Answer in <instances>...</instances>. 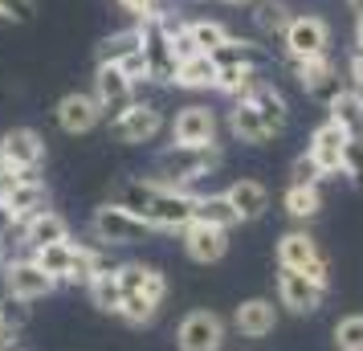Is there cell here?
Wrapping results in <instances>:
<instances>
[{
  "mask_svg": "<svg viewBox=\"0 0 363 351\" xmlns=\"http://www.w3.org/2000/svg\"><path fill=\"white\" fill-rule=\"evenodd\" d=\"M118 290H123V306H118V318L131 323V327H143L160 315V306L167 299V282L155 266H143V262H127L118 266Z\"/></svg>",
  "mask_w": 363,
  "mask_h": 351,
  "instance_id": "cell-1",
  "label": "cell"
},
{
  "mask_svg": "<svg viewBox=\"0 0 363 351\" xmlns=\"http://www.w3.org/2000/svg\"><path fill=\"white\" fill-rule=\"evenodd\" d=\"M216 164H220V147H216V143H208V147L172 143V147L160 155V164H155V176H151V180L172 184V188H188V184H196V180H204Z\"/></svg>",
  "mask_w": 363,
  "mask_h": 351,
  "instance_id": "cell-2",
  "label": "cell"
},
{
  "mask_svg": "<svg viewBox=\"0 0 363 351\" xmlns=\"http://www.w3.org/2000/svg\"><path fill=\"white\" fill-rule=\"evenodd\" d=\"M278 266L281 269H298V274H306L311 282L327 286V257L318 250V241H314L306 229H290V233L278 237Z\"/></svg>",
  "mask_w": 363,
  "mask_h": 351,
  "instance_id": "cell-3",
  "label": "cell"
},
{
  "mask_svg": "<svg viewBox=\"0 0 363 351\" xmlns=\"http://www.w3.org/2000/svg\"><path fill=\"white\" fill-rule=\"evenodd\" d=\"M151 229L143 217H135V213H127V208H118V204H102V208H94V217H90V237L99 241V245H135V241H143Z\"/></svg>",
  "mask_w": 363,
  "mask_h": 351,
  "instance_id": "cell-4",
  "label": "cell"
},
{
  "mask_svg": "<svg viewBox=\"0 0 363 351\" xmlns=\"http://www.w3.org/2000/svg\"><path fill=\"white\" fill-rule=\"evenodd\" d=\"M281 45H286V57H290V62L327 57V50H330V25L323 17H314V13H298V17H290V25H286Z\"/></svg>",
  "mask_w": 363,
  "mask_h": 351,
  "instance_id": "cell-5",
  "label": "cell"
},
{
  "mask_svg": "<svg viewBox=\"0 0 363 351\" xmlns=\"http://www.w3.org/2000/svg\"><path fill=\"white\" fill-rule=\"evenodd\" d=\"M196 217V196L188 188H172V184H160L155 201L147 208V229H160V233H184Z\"/></svg>",
  "mask_w": 363,
  "mask_h": 351,
  "instance_id": "cell-6",
  "label": "cell"
},
{
  "mask_svg": "<svg viewBox=\"0 0 363 351\" xmlns=\"http://www.w3.org/2000/svg\"><path fill=\"white\" fill-rule=\"evenodd\" d=\"M143 29V62H147V78L151 82H176V53H172V21L155 17V21H139Z\"/></svg>",
  "mask_w": 363,
  "mask_h": 351,
  "instance_id": "cell-7",
  "label": "cell"
},
{
  "mask_svg": "<svg viewBox=\"0 0 363 351\" xmlns=\"http://www.w3.org/2000/svg\"><path fill=\"white\" fill-rule=\"evenodd\" d=\"M225 318L213 311H192L176 327V347L180 351H220L225 347Z\"/></svg>",
  "mask_w": 363,
  "mask_h": 351,
  "instance_id": "cell-8",
  "label": "cell"
},
{
  "mask_svg": "<svg viewBox=\"0 0 363 351\" xmlns=\"http://www.w3.org/2000/svg\"><path fill=\"white\" fill-rule=\"evenodd\" d=\"M94 102H99L102 115L118 118L127 106L135 102V82L123 74V66H111V62H99V69H94Z\"/></svg>",
  "mask_w": 363,
  "mask_h": 351,
  "instance_id": "cell-9",
  "label": "cell"
},
{
  "mask_svg": "<svg viewBox=\"0 0 363 351\" xmlns=\"http://www.w3.org/2000/svg\"><path fill=\"white\" fill-rule=\"evenodd\" d=\"M53 286L57 282L37 266L29 253L4 266V290H9V299L13 302H37V299H45V294H53Z\"/></svg>",
  "mask_w": 363,
  "mask_h": 351,
  "instance_id": "cell-10",
  "label": "cell"
},
{
  "mask_svg": "<svg viewBox=\"0 0 363 351\" xmlns=\"http://www.w3.org/2000/svg\"><path fill=\"white\" fill-rule=\"evenodd\" d=\"M327 299V286L311 282L306 274H298V269H281L278 274V302L286 311H294V315H314L318 306Z\"/></svg>",
  "mask_w": 363,
  "mask_h": 351,
  "instance_id": "cell-11",
  "label": "cell"
},
{
  "mask_svg": "<svg viewBox=\"0 0 363 351\" xmlns=\"http://www.w3.org/2000/svg\"><path fill=\"white\" fill-rule=\"evenodd\" d=\"M111 131L123 143H151L155 135L164 131V115L151 102H131L118 118H111Z\"/></svg>",
  "mask_w": 363,
  "mask_h": 351,
  "instance_id": "cell-12",
  "label": "cell"
},
{
  "mask_svg": "<svg viewBox=\"0 0 363 351\" xmlns=\"http://www.w3.org/2000/svg\"><path fill=\"white\" fill-rule=\"evenodd\" d=\"M172 143H188V147H208L216 143V115L208 106H180L172 118Z\"/></svg>",
  "mask_w": 363,
  "mask_h": 351,
  "instance_id": "cell-13",
  "label": "cell"
},
{
  "mask_svg": "<svg viewBox=\"0 0 363 351\" xmlns=\"http://www.w3.org/2000/svg\"><path fill=\"white\" fill-rule=\"evenodd\" d=\"M351 135L339 127V123H318L311 135V143H306V155H311L314 164H318V172L323 176H335V172H343V147Z\"/></svg>",
  "mask_w": 363,
  "mask_h": 351,
  "instance_id": "cell-14",
  "label": "cell"
},
{
  "mask_svg": "<svg viewBox=\"0 0 363 351\" xmlns=\"http://www.w3.org/2000/svg\"><path fill=\"white\" fill-rule=\"evenodd\" d=\"M290 66H294L302 90L318 102H330L339 90H347L343 78H339V69H335V62H330V53L327 57H311V62H290Z\"/></svg>",
  "mask_w": 363,
  "mask_h": 351,
  "instance_id": "cell-15",
  "label": "cell"
},
{
  "mask_svg": "<svg viewBox=\"0 0 363 351\" xmlns=\"http://www.w3.org/2000/svg\"><path fill=\"white\" fill-rule=\"evenodd\" d=\"M180 237H184V253L192 262H200V266H213V262H220L229 253V229H213V225L192 221Z\"/></svg>",
  "mask_w": 363,
  "mask_h": 351,
  "instance_id": "cell-16",
  "label": "cell"
},
{
  "mask_svg": "<svg viewBox=\"0 0 363 351\" xmlns=\"http://www.w3.org/2000/svg\"><path fill=\"white\" fill-rule=\"evenodd\" d=\"M53 118H57V127L66 135H86L99 127V102H94V94H82V90H74V94H66V99L57 102V111H53Z\"/></svg>",
  "mask_w": 363,
  "mask_h": 351,
  "instance_id": "cell-17",
  "label": "cell"
},
{
  "mask_svg": "<svg viewBox=\"0 0 363 351\" xmlns=\"http://www.w3.org/2000/svg\"><path fill=\"white\" fill-rule=\"evenodd\" d=\"M0 155L13 160L17 167H25V172H37L41 160H45V139L33 127H13V131L0 139Z\"/></svg>",
  "mask_w": 363,
  "mask_h": 351,
  "instance_id": "cell-18",
  "label": "cell"
},
{
  "mask_svg": "<svg viewBox=\"0 0 363 351\" xmlns=\"http://www.w3.org/2000/svg\"><path fill=\"white\" fill-rule=\"evenodd\" d=\"M278 327V306L269 299H245L233 311V331H241L245 339H262Z\"/></svg>",
  "mask_w": 363,
  "mask_h": 351,
  "instance_id": "cell-19",
  "label": "cell"
},
{
  "mask_svg": "<svg viewBox=\"0 0 363 351\" xmlns=\"http://www.w3.org/2000/svg\"><path fill=\"white\" fill-rule=\"evenodd\" d=\"M245 102H253L257 106V115L265 118V127L274 135H281L286 131V123H290V106H286V94H281L278 86H269V82H253V90L245 94Z\"/></svg>",
  "mask_w": 363,
  "mask_h": 351,
  "instance_id": "cell-20",
  "label": "cell"
},
{
  "mask_svg": "<svg viewBox=\"0 0 363 351\" xmlns=\"http://www.w3.org/2000/svg\"><path fill=\"white\" fill-rule=\"evenodd\" d=\"M225 201L233 204L237 221H257L269 208V192H265L262 180H237V184L225 188Z\"/></svg>",
  "mask_w": 363,
  "mask_h": 351,
  "instance_id": "cell-21",
  "label": "cell"
},
{
  "mask_svg": "<svg viewBox=\"0 0 363 351\" xmlns=\"http://www.w3.org/2000/svg\"><path fill=\"white\" fill-rule=\"evenodd\" d=\"M229 131L241 139V143H249V147H262V143H269L274 139V131L265 127V118L257 115V106L245 99H237V106L229 111Z\"/></svg>",
  "mask_w": 363,
  "mask_h": 351,
  "instance_id": "cell-22",
  "label": "cell"
},
{
  "mask_svg": "<svg viewBox=\"0 0 363 351\" xmlns=\"http://www.w3.org/2000/svg\"><path fill=\"white\" fill-rule=\"evenodd\" d=\"M53 241H69L66 217H57L53 208H41V213H33L25 221V245H29V253L41 250V245H53Z\"/></svg>",
  "mask_w": 363,
  "mask_h": 351,
  "instance_id": "cell-23",
  "label": "cell"
},
{
  "mask_svg": "<svg viewBox=\"0 0 363 351\" xmlns=\"http://www.w3.org/2000/svg\"><path fill=\"white\" fill-rule=\"evenodd\" d=\"M155 192H160V180H123V184L115 188V201L111 204H118V208H127V213H135V217H147V208H151V201H155Z\"/></svg>",
  "mask_w": 363,
  "mask_h": 351,
  "instance_id": "cell-24",
  "label": "cell"
},
{
  "mask_svg": "<svg viewBox=\"0 0 363 351\" xmlns=\"http://www.w3.org/2000/svg\"><path fill=\"white\" fill-rule=\"evenodd\" d=\"M327 111H330V123H339L347 135H363V94L359 90H339L327 102Z\"/></svg>",
  "mask_w": 363,
  "mask_h": 351,
  "instance_id": "cell-25",
  "label": "cell"
},
{
  "mask_svg": "<svg viewBox=\"0 0 363 351\" xmlns=\"http://www.w3.org/2000/svg\"><path fill=\"white\" fill-rule=\"evenodd\" d=\"M4 208L13 213L17 221H29L33 213H41L45 208V184L37 180V176H29V180H21L13 192H9V201H4Z\"/></svg>",
  "mask_w": 363,
  "mask_h": 351,
  "instance_id": "cell-26",
  "label": "cell"
},
{
  "mask_svg": "<svg viewBox=\"0 0 363 351\" xmlns=\"http://www.w3.org/2000/svg\"><path fill=\"white\" fill-rule=\"evenodd\" d=\"M29 257L50 274L53 282H69V269H74V241H53V245H41V250H33Z\"/></svg>",
  "mask_w": 363,
  "mask_h": 351,
  "instance_id": "cell-27",
  "label": "cell"
},
{
  "mask_svg": "<svg viewBox=\"0 0 363 351\" xmlns=\"http://www.w3.org/2000/svg\"><path fill=\"white\" fill-rule=\"evenodd\" d=\"M176 86H180V90H213L216 86V62L208 57V53H196V57L180 62Z\"/></svg>",
  "mask_w": 363,
  "mask_h": 351,
  "instance_id": "cell-28",
  "label": "cell"
},
{
  "mask_svg": "<svg viewBox=\"0 0 363 351\" xmlns=\"http://www.w3.org/2000/svg\"><path fill=\"white\" fill-rule=\"evenodd\" d=\"M143 50V29L139 25H131V29H123V33H111L106 41L99 45V62H111V66H118V62H127L131 53Z\"/></svg>",
  "mask_w": 363,
  "mask_h": 351,
  "instance_id": "cell-29",
  "label": "cell"
},
{
  "mask_svg": "<svg viewBox=\"0 0 363 351\" xmlns=\"http://www.w3.org/2000/svg\"><path fill=\"white\" fill-rule=\"evenodd\" d=\"M200 225H213V229H233L237 225V213L233 204L225 201V192H208V196H196V217Z\"/></svg>",
  "mask_w": 363,
  "mask_h": 351,
  "instance_id": "cell-30",
  "label": "cell"
},
{
  "mask_svg": "<svg viewBox=\"0 0 363 351\" xmlns=\"http://www.w3.org/2000/svg\"><path fill=\"white\" fill-rule=\"evenodd\" d=\"M118 269V266H115ZM115 269H102V274H94L90 278V299H94V306H99L102 315H118V306H123V290H118V274Z\"/></svg>",
  "mask_w": 363,
  "mask_h": 351,
  "instance_id": "cell-31",
  "label": "cell"
},
{
  "mask_svg": "<svg viewBox=\"0 0 363 351\" xmlns=\"http://www.w3.org/2000/svg\"><path fill=\"white\" fill-rule=\"evenodd\" d=\"M257 82V66H216V86L220 94H229V99H245L249 90Z\"/></svg>",
  "mask_w": 363,
  "mask_h": 351,
  "instance_id": "cell-32",
  "label": "cell"
},
{
  "mask_svg": "<svg viewBox=\"0 0 363 351\" xmlns=\"http://www.w3.org/2000/svg\"><path fill=\"white\" fill-rule=\"evenodd\" d=\"M318 208H323V192H318V184H290L286 188V213H290L294 221L318 217Z\"/></svg>",
  "mask_w": 363,
  "mask_h": 351,
  "instance_id": "cell-33",
  "label": "cell"
},
{
  "mask_svg": "<svg viewBox=\"0 0 363 351\" xmlns=\"http://www.w3.org/2000/svg\"><path fill=\"white\" fill-rule=\"evenodd\" d=\"M216 66H262V50L253 41H241V37H229L216 53H208Z\"/></svg>",
  "mask_w": 363,
  "mask_h": 351,
  "instance_id": "cell-34",
  "label": "cell"
},
{
  "mask_svg": "<svg viewBox=\"0 0 363 351\" xmlns=\"http://www.w3.org/2000/svg\"><path fill=\"white\" fill-rule=\"evenodd\" d=\"M253 25H257L262 33L281 37L286 25H290V9H286L281 0H253Z\"/></svg>",
  "mask_w": 363,
  "mask_h": 351,
  "instance_id": "cell-35",
  "label": "cell"
},
{
  "mask_svg": "<svg viewBox=\"0 0 363 351\" xmlns=\"http://www.w3.org/2000/svg\"><path fill=\"white\" fill-rule=\"evenodd\" d=\"M188 33H192V41H196L200 53H216L233 37L220 21H188Z\"/></svg>",
  "mask_w": 363,
  "mask_h": 351,
  "instance_id": "cell-36",
  "label": "cell"
},
{
  "mask_svg": "<svg viewBox=\"0 0 363 351\" xmlns=\"http://www.w3.org/2000/svg\"><path fill=\"white\" fill-rule=\"evenodd\" d=\"M335 347L339 351H363V315H347L335 323Z\"/></svg>",
  "mask_w": 363,
  "mask_h": 351,
  "instance_id": "cell-37",
  "label": "cell"
},
{
  "mask_svg": "<svg viewBox=\"0 0 363 351\" xmlns=\"http://www.w3.org/2000/svg\"><path fill=\"white\" fill-rule=\"evenodd\" d=\"M343 176H351L363 188V135H351L343 147Z\"/></svg>",
  "mask_w": 363,
  "mask_h": 351,
  "instance_id": "cell-38",
  "label": "cell"
},
{
  "mask_svg": "<svg viewBox=\"0 0 363 351\" xmlns=\"http://www.w3.org/2000/svg\"><path fill=\"white\" fill-rule=\"evenodd\" d=\"M29 176H37V172H25V167H17L13 160H4V155H0V204L9 201V192H13L21 180H29Z\"/></svg>",
  "mask_w": 363,
  "mask_h": 351,
  "instance_id": "cell-39",
  "label": "cell"
},
{
  "mask_svg": "<svg viewBox=\"0 0 363 351\" xmlns=\"http://www.w3.org/2000/svg\"><path fill=\"white\" fill-rule=\"evenodd\" d=\"M37 0H0V21H13V25H25L33 21Z\"/></svg>",
  "mask_w": 363,
  "mask_h": 351,
  "instance_id": "cell-40",
  "label": "cell"
},
{
  "mask_svg": "<svg viewBox=\"0 0 363 351\" xmlns=\"http://www.w3.org/2000/svg\"><path fill=\"white\" fill-rule=\"evenodd\" d=\"M318 180H323L318 164H314L311 155H298L294 167H290V184H318Z\"/></svg>",
  "mask_w": 363,
  "mask_h": 351,
  "instance_id": "cell-41",
  "label": "cell"
},
{
  "mask_svg": "<svg viewBox=\"0 0 363 351\" xmlns=\"http://www.w3.org/2000/svg\"><path fill=\"white\" fill-rule=\"evenodd\" d=\"M118 4H123L127 13H135V17H139V21H155V17H167V13H164V4H167V0H118Z\"/></svg>",
  "mask_w": 363,
  "mask_h": 351,
  "instance_id": "cell-42",
  "label": "cell"
},
{
  "mask_svg": "<svg viewBox=\"0 0 363 351\" xmlns=\"http://www.w3.org/2000/svg\"><path fill=\"white\" fill-rule=\"evenodd\" d=\"M347 74H351V90H359V94H363V50L351 53V66H347Z\"/></svg>",
  "mask_w": 363,
  "mask_h": 351,
  "instance_id": "cell-43",
  "label": "cell"
},
{
  "mask_svg": "<svg viewBox=\"0 0 363 351\" xmlns=\"http://www.w3.org/2000/svg\"><path fill=\"white\" fill-rule=\"evenodd\" d=\"M0 351H21V339H17L13 331H9V327L0 331Z\"/></svg>",
  "mask_w": 363,
  "mask_h": 351,
  "instance_id": "cell-44",
  "label": "cell"
},
{
  "mask_svg": "<svg viewBox=\"0 0 363 351\" xmlns=\"http://www.w3.org/2000/svg\"><path fill=\"white\" fill-rule=\"evenodd\" d=\"M347 9H351L355 17H363V0H347Z\"/></svg>",
  "mask_w": 363,
  "mask_h": 351,
  "instance_id": "cell-45",
  "label": "cell"
},
{
  "mask_svg": "<svg viewBox=\"0 0 363 351\" xmlns=\"http://www.w3.org/2000/svg\"><path fill=\"white\" fill-rule=\"evenodd\" d=\"M355 41H359V50H363V17H359V25H355Z\"/></svg>",
  "mask_w": 363,
  "mask_h": 351,
  "instance_id": "cell-46",
  "label": "cell"
},
{
  "mask_svg": "<svg viewBox=\"0 0 363 351\" xmlns=\"http://www.w3.org/2000/svg\"><path fill=\"white\" fill-rule=\"evenodd\" d=\"M0 327H9V311H4V302H0Z\"/></svg>",
  "mask_w": 363,
  "mask_h": 351,
  "instance_id": "cell-47",
  "label": "cell"
},
{
  "mask_svg": "<svg viewBox=\"0 0 363 351\" xmlns=\"http://www.w3.org/2000/svg\"><path fill=\"white\" fill-rule=\"evenodd\" d=\"M225 4H237V9H241V4H253V0H225Z\"/></svg>",
  "mask_w": 363,
  "mask_h": 351,
  "instance_id": "cell-48",
  "label": "cell"
},
{
  "mask_svg": "<svg viewBox=\"0 0 363 351\" xmlns=\"http://www.w3.org/2000/svg\"><path fill=\"white\" fill-rule=\"evenodd\" d=\"M0 331H4V327H0Z\"/></svg>",
  "mask_w": 363,
  "mask_h": 351,
  "instance_id": "cell-49",
  "label": "cell"
}]
</instances>
